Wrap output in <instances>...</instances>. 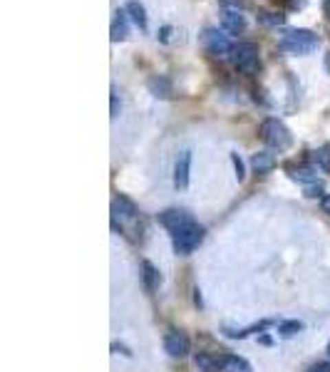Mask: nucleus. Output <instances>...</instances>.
<instances>
[{"instance_id":"3","label":"nucleus","mask_w":330,"mask_h":372,"mask_svg":"<svg viewBox=\"0 0 330 372\" xmlns=\"http://www.w3.org/2000/svg\"><path fill=\"white\" fill-rule=\"evenodd\" d=\"M261 139L266 142L273 149H288L291 146V132L286 129V124L280 120H273L268 117L263 124H261Z\"/></svg>"},{"instance_id":"4","label":"nucleus","mask_w":330,"mask_h":372,"mask_svg":"<svg viewBox=\"0 0 330 372\" xmlns=\"http://www.w3.org/2000/svg\"><path fill=\"white\" fill-rule=\"evenodd\" d=\"M204 226H199V223H186L182 231H177L174 234V251L179 253V256H189L194 248H199V243L204 241Z\"/></svg>"},{"instance_id":"2","label":"nucleus","mask_w":330,"mask_h":372,"mask_svg":"<svg viewBox=\"0 0 330 372\" xmlns=\"http://www.w3.org/2000/svg\"><path fill=\"white\" fill-rule=\"evenodd\" d=\"M231 63L241 69L243 75H256L261 69V60H258V47L254 43H239L234 45L231 50Z\"/></svg>"},{"instance_id":"20","label":"nucleus","mask_w":330,"mask_h":372,"mask_svg":"<svg viewBox=\"0 0 330 372\" xmlns=\"http://www.w3.org/2000/svg\"><path fill=\"white\" fill-rule=\"evenodd\" d=\"M291 177L298 179V182H305V184H316V177H313L311 169H293Z\"/></svg>"},{"instance_id":"16","label":"nucleus","mask_w":330,"mask_h":372,"mask_svg":"<svg viewBox=\"0 0 330 372\" xmlns=\"http://www.w3.org/2000/svg\"><path fill=\"white\" fill-rule=\"evenodd\" d=\"M223 372H251V365H248L243 358L229 355V358H226V362H223Z\"/></svg>"},{"instance_id":"15","label":"nucleus","mask_w":330,"mask_h":372,"mask_svg":"<svg viewBox=\"0 0 330 372\" xmlns=\"http://www.w3.org/2000/svg\"><path fill=\"white\" fill-rule=\"evenodd\" d=\"M146 85H149L154 97H172V83L166 77H152Z\"/></svg>"},{"instance_id":"25","label":"nucleus","mask_w":330,"mask_h":372,"mask_svg":"<svg viewBox=\"0 0 330 372\" xmlns=\"http://www.w3.org/2000/svg\"><path fill=\"white\" fill-rule=\"evenodd\" d=\"M320 191H323V186H320V184H311V186L305 189V194H308V196H320Z\"/></svg>"},{"instance_id":"7","label":"nucleus","mask_w":330,"mask_h":372,"mask_svg":"<svg viewBox=\"0 0 330 372\" xmlns=\"http://www.w3.org/2000/svg\"><path fill=\"white\" fill-rule=\"evenodd\" d=\"M164 350L172 358H184L189 353V338L184 333H179V330H172V333H166L164 338Z\"/></svg>"},{"instance_id":"30","label":"nucleus","mask_w":330,"mask_h":372,"mask_svg":"<svg viewBox=\"0 0 330 372\" xmlns=\"http://www.w3.org/2000/svg\"><path fill=\"white\" fill-rule=\"evenodd\" d=\"M325 69H328V75H330V52L325 55Z\"/></svg>"},{"instance_id":"21","label":"nucleus","mask_w":330,"mask_h":372,"mask_svg":"<svg viewBox=\"0 0 330 372\" xmlns=\"http://www.w3.org/2000/svg\"><path fill=\"white\" fill-rule=\"evenodd\" d=\"M300 328H303V325H300V322L293 320V322H283V325H280L278 330H280V335H286V338H291V335H296Z\"/></svg>"},{"instance_id":"28","label":"nucleus","mask_w":330,"mask_h":372,"mask_svg":"<svg viewBox=\"0 0 330 372\" xmlns=\"http://www.w3.org/2000/svg\"><path fill=\"white\" fill-rule=\"evenodd\" d=\"M323 13L328 15V20H330V0H325V6H323Z\"/></svg>"},{"instance_id":"13","label":"nucleus","mask_w":330,"mask_h":372,"mask_svg":"<svg viewBox=\"0 0 330 372\" xmlns=\"http://www.w3.org/2000/svg\"><path fill=\"white\" fill-rule=\"evenodd\" d=\"M251 166H254L256 174H268V171L276 166V157H273L271 152H258L251 159Z\"/></svg>"},{"instance_id":"6","label":"nucleus","mask_w":330,"mask_h":372,"mask_svg":"<svg viewBox=\"0 0 330 372\" xmlns=\"http://www.w3.org/2000/svg\"><path fill=\"white\" fill-rule=\"evenodd\" d=\"M159 223H162L166 231L177 234V231H182L186 223H191V219H189V214H186V211H179V208H166V211H162V214H159Z\"/></svg>"},{"instance_id":"19","label":"nucleus","mask_w":330,"mask_h":372,"mask_svg":"<svg viewBox=\"0 0 330 372\" xmlns=\"http://www.w3.org/2000/svg\"><path fill=\"white\" fill-rule=\"evenodd\" d=\"M313 159L318 162V166L320 169H325V171H330V146L325 144V146H320L316 154H313Z\"/></svg>"},{"instance_id":"24","label":"nucleus","mask_w":330,"mask_h":372,"mask_svg":"<svg viewBox=\"0 0 330 372\" xmlns=\"http://www.w3.org/2000/svg\"><path fill=\"white\" fill-rule=\"evenodd\" d=\"M308 372H330V365L328 362H316V365L308 367Z\"/></svg>"},{"instance_id":"12","label":"nucleus","mask_w":330,"mask_h":372,"mask_svg":"<svg viewBox=\"0 0 330 372\" xmlns=\"http://www.w3.org/2000/svg\"><path fill=\"white\" fill-rule=\"evenodd\" d=\"M194 362H197V367L201 372H219V370H223V362H226V360L214 358V355H209V353H199Z\"/></svg>"},{"instance_id":"27","label":"nucleus","mask_w":330,"mask_h":372,"mask_svg":"<svg viewBox=\"0 0 330 372\" xmlns=\"http://www.w3.org/2000/svg\"><path fill=\"white\" fill-rule=\"evenodd\" d=\"M117 117V95L112 92V120Z\"/></svg>"},{"instance_id":"26","label":"nucleus","mask_w":330,"mask_h":372,"mask_svg":"<svg viewBox=\"0 0 330 372\" xmlns=\"http://www.w3.org/2000/svg\"><path fill=\"white\" fill-rule=\"evenodd\" d=\"M323 211L330 216V194H328V196H323Z\"/></svg>"},{"instance_id":"23","label":"nucleus","mask_w":330,"mask_h":372,"mask_svg":"<svg viewBox=\"0 0 330 372\" xmlns=\"http://www.w3.org/2000/svg\"><path fill=\"white\" fill-rule=\"evenodd\" d=\"M223 6H226V10H239V13H241L243 0H223Z\"/></svg>"},{"instance_id":"9","label":"nucleus","mask_w":330,"mask_h":372,"mask_svg":"<svg viewBox=\"0 0 330 372\" xmlns=\"http://www.w3.org/2000/svg\"><path fill=\"white\" fill-rule=\"evenodd\" d=\"M189 166H191V152H184L177 159V166H174V184H177V189H186L189 186Z\"/></svg>"},{"instance_id":"18","label":"nucleus","mask_w":330,"mask_h":372,"mask_svg":"<svg viewBox=\"0 0 330 372\" xmlns=\"http://www.w3.org/2000/svg\"><path fill=\"white\" fill-rule=\"evenodd\" d=\"M258 23H261V25H268V28H278V25H283V23H286V15L261 10V13H258Z\"/></svg>"},{"instance_id":"17","label":"nucleus","mask_w":330,"mask_h":372,"mask_svg":"<svg viewBox=\"0 0 330 372\" xmlns=\"http://www.w3.org/2000/svg\"><path fill=\"white\" fill-rule=\"evenodd\" d=\"M142 271H144V288L146 290H154L159 285V273H157V268H154L149 261H144L142 263Z\"/></svg>"},{"instance_id":"11","label":"nucleus","mask_w":330,"mask_h":372,"mask_svg":"<svg viewBox=\"0 0 330 372\" xmlns=\"http://www.w3.org/2000/svg\"><path fill=\"white\" fill-rule=\"evenodd\" d=\"M112 211H115L117 219H134L137 216V206H134V201H129L127 196H117L115 201H112Z\"/></svg>"},{"instance_id":"29","label":"nucleus","mask_w":330,"mask_h":372,"mask_svg":"<svg viewBox=\"0 0 330 372\" xmlns=\"http://www.w3.org/2000/svg\"><path fill=\"white\" fill-rule=\"evenodd\" d=\"M166 35H169V28H162V35H159V38H162V40L166 43Z\"/></svg>"},{"instance_id":"5","label":"nucleus","mask_w":330,"mask_h":372,"mask_svg":"<svg viewBox=\"0 0 330 372\" xmlns=\"http://www.w3.org/2000/svg\"><path fill=\"white\" fill-rule=\"evenodd\" d=\"M201 45L214 57H231V50H234V45L229 43V38L221 35L219 30H214V28H206V30L201 32Z\"/></svg>"},{"instance_id":"31","label":"nucleus","mask_w":330,"mask_h":372,"mask_svg":"<svg viewBox=\"0 0 330 372\" xmlns=\"http://www.w3.org/2000/svg\"><path fill=\"white\" fill-rule=\"evenodd\" d=\"M328 353H330V345H328Z\"/></svg>"},{"instance_id":"10","label":"nucleus","mask_w":330,"mask_h":372,"mask_svg":"<svg viewBox=\"0 0 330 372\" xmlns=\"http://www.w3.org/2000/svg\"><path fill=\"white\" fill-rule=\"evenodd\" d=\"M223 30L231 32V35H239V32L246 30V20L239 10H223Z\"/></svg>"},{"instance_id":"14","label":"nucleus","mask_w":330,"mask_h":372,"mask_svg":"<svg viewBox=\"0 0 330 372\" xmlns=\"http://www.w3.org/2000/svg\"><path fill=\"white\" fill-rule=\"evenodd\" d=\"M124 10L129 13V18H132L134 25L140 28V30H144V28H146V10H144V6H142L140 0H129Z\"/></svg>"},{"instance_id":"1","label":"nucleus","mask_w":330,"mask_h":372,"mask_svg":"<svg viewBox=\"0 0 330 372\" xmlns=\"http://www.w3.org/2000/svg\"><path fill=\"white\" fill-rule=\"evenodd\" d=\"M280 47L293 52V55H308L318 47V35L311 30H303V28H293V30L283 32Z\"/></svg>"},{"instance_id":"8","label":"nucleus","mask_w":330,"mask_h":372,"mask_svg":"<svg viewBox=\"0 0 330 372\" xmlns=\"http://www.w3.org/2000/svg\"><path fill=\"white\" fill-rule=\"evenodd\" d=\"M129 13L127 10H117L115 20H112V30H109V38L115 40V43H122V40H127L129 35Z\"/></svg>"},{"instance_id":"22","label":"nucleus","mask_w":330,"mask_h":372,"mask_svg":"<svg viewBox=\"0 0 330 372\" xmlns=\"http://www.w3.org/2000/svg\"><path fill=\"white\" fill-rule=\"evenodd\" d=\"M231 159H234V166H236V177H239V182H243V162L239 159V154H231Z\"/></svg>"}]
</instances>
